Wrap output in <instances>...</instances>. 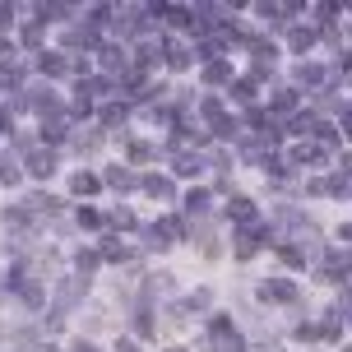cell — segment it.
<instances>
[{"instance_id":"49","label":"cell","mask_w":352,"mask_h":352,"mask_svg":"<svg viewBox=\"0 0 352 352\" xmlns=\"http://www.w3.org/2000/svg\"><path fill=\"white\" fill-rule=\"evenodd\" d=\"M343 135L352 140V111H343Z\"/></svg>"},{"instance_id":"23","label":"cell","mask_w":352,"mask_h":352,"mask_svg":"<svg viewBox=\"0 0 352 352\" xmlns=\"http://www.w3.org/2000/svg\"><path fill=\"white\" fill-rule=\"evenodd\" d=\"M297 79H301V84H311V88H316V84H324L329 74H324V65H320V60H316V65L306 60V65H297Z\"/></svg>"},{"instance_id":"33","label":"cell","mask_w":352,"mask_h":352,"mask_svg":"<svg viewBox=\"0 0 352 352\" xmlns=\"http://www.w3.org/2000/svg\"><path fill=\"white\" fill-rule=\"evenodd\" d=\"M255 10H260L264 19H278V23H283V19H287V14H297L301 5H255Z\"/></svg>"},{"instance_id":"47","label":"cell","mask_w":352,"mask_h":352,"mask_svg":"<svg viewBox=\"0 0 352 352\" xmlns=\"http://www.w3.org/2000/svg\"><path fill=\"white\" fill-rule=\"evenodd\" d=\"M88 269H98V250H79V274H88Z\"/></svg>"},{"instance_id":"51","label":"cell","mask_w":352,"mask_h":352,"mask_svg":"<svg viewBox=\"0 0 352 352\" xmlns=\"http://www.w3.org/2000/svg\"><path fill=\"white\" fill-rule=\"evenodd\" d=\"M10 14H14V10H10V5H0V28L10 23Z\"/></svg>"},{"instance_id":"11","label":"cell","mask_w":352,"mask_h":352,"mask_svg":"<svg viewBox=\"0 0 352 352\" xmlns=\"http://www.w3.org/2000/svg\"><path fill=\"white\" fill-rule=\"evenodd\" d=\"M19 301H23V306H28V311H42V306H47V287H42V283H19Z\"/></svg>"},{"instance_id":"20","label":"cell","mask_w":352,"mask_h":352,"mask_svg":"<svg viewBox=\"0 0 352 352\" xmlns=\"http://www.w3.org/2000/svg\"><path fill=\"white\" fill-rule=\"evenodd\" d=\"M204 84H232V65H228V60H218V56H213L209 65H204Z\"/></svg>"},{"instance_id":"24","label":"cell","mask_w":352,"mask_h":352,"mask_svg":"<svg viewBox=\"0 0 352 352\" xmlns=\"http://www.w3.org/2000/svg\"><path fill=\"white\" fill-rule=\"evenodd\" d=\"M278 260L287 264V269H301V264L311 260V255H306V250H297V246H292V241H283V246H278Z\"/></svg>"},{"instance_id":"45","label":"cell","mask_w":352,"mask_h":352,"mask_svg":"<svg viewBox=\"0 0 352 352\" xmlns=\"http://www.w3.org/2000/svg\"><path fill=\"white\" fill-rule=\"evenodd\" d=\"M199 162H209V167H218V172H223V167H228V153H223V148H209Z\"/></svg>"},{"instance_id":"18","label":"cell","mask_w":352,"mask_h":352,"mask_svg":"<svg viewBox=\"0 0 352 352\" xmlns=\"http://www.w3.org/2000/svg\"><path fill=\"white\" fill-rule=\"evenodd\" d=\"M98 260L125 264V260H135V246H125V241H102V250H98Z\"/></svg>"},{"instance_id":"3","label":"cell","mask_w":352,"mask_h":352,"mask_svg":"<svg viewBox=\"0 0 352 352\" xmlns=\"http://www.w3.org/2000/svg\"><path fill=\"white\" fill-rule=\"evenodd\" d=\"M260 301H278V306H287V301H297V283H287V278H264L260 283Z\"/></svg>"},{"instance_id":"22","label":"cell","mask_w":352,"mask_h":352,"mask_svg":"<svg viewBox=\"0 0 352 352\" xmlns=\"http://www.w3.org/2000/svg\"><path fill=\"white\" fill-rule=\"evenodd\" d=\"M65 135H70V130H65V121H60V116H52V121L42 125V140H47V148H56V144H65Z\"/></svg>"},{"instance_id":"40","label":"cell","mask_w":352,"mask_h":352,"mask_svg":"<svg viewBox=\"0 0 352 352\" xmlns=\"http://www.w3.org/2000/svg\"><path fill=\"white\" fill-rule=\"evenodd\" d=\"M144 241H148V250H162L167 241H172V236H167V232H162V223H158V228H148V232H144Z\"/></svg>"},{"instance_id":"6","label":"cell","mask_w":352,"mask_h":352,"mask_svg":"<svg viewBox=\"0 0 352 352\" xmlns=\"http://www.w3.org/2000/svg\"><path fill=\"white\" fill-rule=\"evenodd\" d=\"M162 60H167L172 70H186L195 56H190V47H186V42H176V37H162Z\"/></svg>"},{"instance_id":"27","label":"cell","mask_w":352,"mask_h":352,"mask_svg":"<svg viewBox=\"0 0 352 352\" xmlns=\"http://www.w3.org/2000/svg\"><path fill=\"white\" fill-rule=\"evenodd\" d=\"M172 167H176L181 176H199V167H204V162L195 158V153H176V158H172Z\"/></svg>"},{"instance_id":"1","label":"cell","mask_w":352,"mask_h":352,"mask_svg":"<svg viewBox=\"0 0 352 352\" xmlns=\"http://www.w3.org/2000/svg\"><path fill=\"white\" fill-rule=\"evenodd\" d=\"M23 172L37 176V181H47V176L56 172V148H47V144H33V148L23 153Z\"/></svg>"},{"instance_id":"26","label":"cell","mask_w":352,"mask_h":352,"mask_svg":"<svg viewBox=\"0 0 352 352\" xmlns=\"http://www.w3.org/2000/svg\"><path fill=\"white\" fill-rule=\"evenodd\" d=\"M153 14H162V19H167V23H172V28H181V23L190 19V10H186V5H158Z\"/></svg>"},{"instance_id":"54","label":"cell","mask_w":352,"mask_h":352,"mask_svg":"<svg viewBox=\"0 0 352 352\" xmlns=\"http://www.w3.org/2000/svg\"><path fill=\"white\" fill-rule=\"evenodd\" d=\"M343 176H352V153H348V158H343Z\"/></svg>"},{"instance_id":"31","label":"cell","mask_w":352,"mask_h":352,"mask_svg":"<svg viewBox=\"0 0 352 352\" xmlns=\"http://www.w3.org/2000/svg\"><path fill=\"white\" fill-rule=\"evenodd\" d=\"M232 218H236V223H255V204L236 195V199H232Z\"/></svg>"},{"instance_id":"48","label":"cell","mask_w":352,"mask_h":352,"mask_svg":"<svg viewBox=\"0 0 352 352\" xmlns=\"http://www.w3.org/2000/svg\"><path fill=\"white\" fill-rule=\"evenodd\" d=\"M102 121H107V125H121V121H125V107H121V102H116V107H107V111H102Z\"/></svg>"},{"instance_id":"2","label":"cell","mask_w":352,"mask_h":352,"mask_svg":"<svg viewBox=\"0 0 352 352\" xmlns=\"http://www.w3.org/2000/svg\"><path fill=\"white\" fill-rule=\"evenodd\" d=\"M23 107L42 111L47 121H52V116H60V98H56V93H52L47 84H33V88H28V93H23Z\"/></svg>"},{"instance_id":"50","label":"cell","mask_w":352,"mask_h":352,"mask_svg":"<svg viewBox=\"0 0 352 352\" xmlns=\"http://www.w3.org/2000/svg\"><path fill=\"white\" fill-rule=\"evenodd\" d=\"M116 352H140V348H135L130 338H121V343H116Z\"/></svg>"},{"instance_id":"42","label":"cell","mask_w":352,"mask_h":352,"mask_svg":"<svg viewBox=\"0 0 352 352\" xmlns=\"http://www.w3.org/2000/svg\"><path fill=\"white\" fill-rule=\"evenodd\" d=\"M19 42H23V47H42V23H28V28L19 33Z\"/></svg>"},{"instance_id":"34","label":"cell","mask_w":352,"mask_h":352,"mask_svg":"<svg viewBox=\"0 0 352 352\" xmlns=\"http://www.w3.org/2000/svg\"><path fill=\"white\" fill-rule=\"evenodd\" d=\"M232 98H236V102L246 107L250 98H255V84H250V79H232Z\"/></svg>"},{"instance_id":"28","label":"cell","mask_w":352,"mask_h":352,"mask_svg":"<svg viewBox=\"0 0 352 352\" xmlns=\"http://www.w3.org/2000/svg\"><path fill=\"white\" fill-rule=\"evenodd\" d=\"M213 125V135H218V140H236V130H241V125L232 121L228 111H223V116H218V121H209Z\"/></svg>"},{"instance_id":"53","label":"cell","mask_w":352,"mask_h":352,"mask_svg":"<svg viewBox=\"0 0 352 352\" xmlns=\"http://www.w3.org/2000/svg\"><path fill=\"white\" fill-rule=\"evenodd\" d=\"M74 352H98V348H93V343H74Z\"/></svg>"},{"instance_id":"25","label":"cell","mask_w":352,"mask_h":352,"mask_svg":"<svg viewBox=\"0 0 352 352\" xmlns=\"http://www.w3.org/2000/svg\"><path fill=\"white\" fill-rule=\"evenodd\" d=\"M209 301H213V292H209V287H199V292H195L186 306H176L172 316H186V311H209Z\"/></svg>"},{"instance_id":"30","label":"cell","mask_w":352,"mask_h":352,"mask_svg":"<svg viewBox=\"0 0 352 352\" xmlns=\"http://www.w3.org/2000/svg\"><path fill=\"white\" fill-rule=\"evenodd\" d=\"M292 107H297V88H278L274 93V116L278 111H292Z\"/></svg>"},{"instance_id":"35","label":"cell","mask_w":352,"mask_h":352,"mask_svg":"<svg viewBox=\"0 0 352 352\" xmlns=\"http://www.w3.org/2000/svg\"><path fill=\"white\" fill-rule=\"evenodd\" d=\"M98 144H102V135H98V130H79V140H74V148H79V153H93Z\"/></svg>"},{"instance_id":"16","label":"cell","mask_w":352,"mask_h":352,"mask_svg":"<svg viewBox=\"0 0 352 352\" xmlns=\"http://www.w3.org/2000/svg\"><path fill=\"white\" fill-rule=\"evenodd\" d=\"M98 65H102L107 74L125 70V52H121V47H111V42H107V47H98Z\"/></svg>"},{"instance_id":"14","label":"cell","mask_w":352,"mask_h":352,"mask_svg":"<svg viewBox=\"0 0 352 352\" xmlns=\"http://www.w3.org/2000/svg\"><path fill=\"white\" fill-rule=\"evenodd\" d=\"M287 47H292V52H311V47H316V28H311V23L287 28Z\"/></svg>"},{"instance_id":"7","label":"cell","mask_w":352,"mask_h":352,"mask_svg":"<svg viewBox=\"0 0 352 352\" xmlns=\"http://www.w3.org/2000/svg\"><path fill=\"white\" fill-rule=\"evenodd\" d=\"M37 70L47 74V79H60V74H70V60L60 52H37Z\"/></svg>"},{"instance_id":"56","label":"cell","mask_w":352,"mask_h":352,"mask_svg":"<svg viewBox=\"0 0 352 352\" xmlns=\"http://www.w3.org/2000/svg\"><path fill=\"white\" fill-rule=\"evenodd\" d=\"M167 352H186V348H167Z\"/></svg>"},{"instance_id":"10","label":"cell","mask_w":352,"mask_h":352,"mask_svg":"<svg viewBox=\"0 0 352 352\" xmlns=\"http://www.w3.org/2000/svg\"><path fill=\"white\" fill-rule=\"evenodd\" d=\"M264 241V228H246V232H236V260H250L255 250H260Z\"/></svg>"},{"instance_id":"8","label":"cell","mask_w":352,"mask_h":352,"mask_svg":"<svg viewBox=\"0 0 352 352\" xmlns=\"http://www.w3.org/2000/svg\"><path fill=\"white\" fill-rule=\"evenodd\" d=\"M329 158V148H320V144H297V148H292V162H297V167H320V162Z\"/></svg>"},{"instance_id":"46","label":"cell","mask_w":352,"mask_h":352,"mask_svg":"<svg viewBox=\"0 0 352 352\" xmlns=\"http://www.w3.org/2000/svg\"><path fill=\"white\" fill-rule=\"evenodd\" d=\"M324 190H329V195H348V176H329Z\"/></svg>"},{"instance_id":"17","label":"cell","mask_w":352,"mask_h":352,"mask_svg":"<svg viewBox=\"0 0 352 352\" xmlns=\"http://www.w3.org/2000/svg\"><path fill=\"white\" fill-rule=\"evenodd\" d=\"M98 186H102V176H93V172H74V176H70V190L79 195V199L98 195Z\"/></svg>"},{"instance_id":"12","label":"cell","mask_w":352,"mask_h":352,"mask_svg":"<svg viewBox=\"0 0 352 352\" xmlns=\"http://www.w3.org/2000/svg\"><path fill=\"white\" fill-rule=\"evenodd\" d=\"M102 186H111V190H135V186H140V176L135 172H125V167H107V176H102Z\"/></svg>"},{"instance_id":"9","label":"cell","mask_w":352,"mask_h":352,"mask_svg":"<svg viewBox=\"0 0 352 352\" xmlns=\"http://www.w3.org/2000/svg\"><path fill=\"white\" fill-rule=\"evenodd\" d=\"M144 5H130V10H116V33H140L144 28Z\"/></svg>"},{"instance_id":"44","label":"cell","mask_w":352,"mask_h":352,"mask_svg":"<svg viewBox=\"0 0 352 352\" xmlns=\"http://www.w3.org/2000/svg\"><path fill=\"white\" fill-rule=\"evenodd\" d=\"M199 111H204V121H218V116H223V107H218V98H204V102H199Z\"/></svg>"},{"instance_id":"55","label":"cell","mask_w":352,"mask_h":352,"mask_svg":"<svg viewBox=\"0 0 352 352\" xmlns=\"http://www.w3.org/2000/svg\"><path fill=\"white\" fill-rule=\"evenodd\" d=\"M343 241H352V223H348V228H343Z\"/></svg>"},{"instance_id":"38","label":"cell","mask_w":352,"mask_h":352,"mask_svg":"<svg viewBox=\"0 0 352 352\" xmlns=\"http://www.w3.org/2000/svg\"><path fill=\"white\" fill-rule=\"evenodd\" d=\"M19 181V162L14 158H0V186H14Z\"/></svg>"},{"instance_id":"4","label":"cell","mask_w":352,"mask_h":352,"mask_svg":"<svg viewBox=\"0 0 352 352\" xmlns=\"http://www.w3.org/2000/svg\"><path fill=\"white\" fill-rule=\"evenodd\" d=\"M320 269H324V278H348L352 274V250H329L324 260H320Z\"/></svg>"},{"instance_id":"5","label":"cell","mask_w":352,"mask_h":352,"mask_svg":"<svg viewBox=\"0 0 352 352\" xmlns=\"http://www.w3.org/2000/svg\"><path fill=\"white\" fill-rule=\"evenodd\" d=\"M172 274H153V278H144V292H140V306H148V301L158 297H172Z\"/></svg>"},{"instance_id":"37","label":"cell","mask_w":352,"mask_h":352,"mask_svg":"<svg viewBox=\"0 0 352 352\" xmlns=\"http://www.w3.org/2000/svg\"><path fill=\"white\" fill-rule=\"evenodd\" d=\"M135 329H140L144 338L153 334V311H148V306H140V311H135Z\"/></svg>"},{"instance_id":"43","label":"cell","mask_w":352,"mask_h":352,"mask_svg":"<svg viewBox=\"0 0 352 352\" xmlns=\"http://www.w3.org/2000/svg\"><path fill=\"white\" fill-rule=\"evenodd\" d=\"M79 228H102V213L98 209H79Z\"/></svg>"},{"instance_id":"39","label":"cell","mask_w":352,"mask_h":352,"mask_svg":"<svg viewBox=\"0 0 352 352\" xmlns=\"http://www.w3.org/2000/svg\"><path fill=\"white\" fill-rule=\"evenodd\" d=\"M186 209L204 213V209H209V190H190V195H186Z\"/></svg>"},{"instance_id":"21","label":"cell","mask_w":352,"mask_h":352,"mask_svg":"<svg viewBox=\"0 0 352 352\" xmlns=\"http://www.w3.org/2000/svg\"><path fill=\"white\" fill-rule=\"evenodd\" d=\"M306 135H316L311 144H320V148H334V144H338V135H334V125H329V121H311Z\"/></svg>"},{"instance_id":"41","label":"cell","mask_w":352,"mask_h":352,"mask_svg":"<svg viewBox=\"0 0 352 352\" xmlns=\"http://www.w3.org/2000/svg\"><path fill=\"white\" fill-rule=\"evenodd\" d=\"M65 42H70V47H93V28H70Z\"/></svg>"},{"instance_id":"15","label":"cell","mask_w":352,"mask_h":352,"mask_svg":"<svg viewBox=\"0 0 352 352\" xmlns=\"http://www.w3.org/2000/svg\"><path fill=\"white\" fill-rule=\"evenodd\" d=\"M140 186L153 195V199H167V204L176 199V190H172V181H167V176H140Z\"/></svg>"},{"instance_id":"13","label":"cell","mask_w":352,"mask_h":352,"mask_svg":"<svg viewBox=\"0 0 352 352\" xmlns=\"http://www.w3.org/2000/svg\"><path fill=\"white\" fill-rule=\"evenodd\" d=\"M84 292H88V278H84V274L65 278V283H60V306H74V301H84Z\"/></svg>"},{"instance_id":"36","label":"cell","mask_w":352,"mask_h":352,"mask_svg":"<svg viewBox=\"0 0 352 352\" xmlns=\"http://www.w3.org/2000/svg\"><path fill=\"white\" fill-rule=\"evenodd\" d=\"M102 223H111V228H135V213H130V209H116V213H107V218H102Z\"/></svg>"},{"instance_id":"19","label":"cell","mask_w":352,"mask_h":352,"mask_svg":"<svg viewBox=\"0 0 352 352\" xmlns=\"http://www.w3.org/2000/svg\"><path fill=\"white\" fill-rule=\"evenodd\" d=\"M107 88H111L107 79H79V102H88V107H93L98 98H107Z\"/></svg>"},{"instance_id":"32","label":"cell","mask_w":352,"mask_h":352,"mask_svg":"<svg viewBox=\"0 0 352 352\" xmlns=\"http://www.w3.org/2000/svg\"><path fill=\"white\" fill-rule=\"evenodd\" d=\"M5 223H10V228H28V223H33V213L23 209V204H10V209H5Z\"/></svg>"},{"instance_id":"52","label":"cell","mask_w":352,"mask_h":352,"mask_svg":"<svg viewBox=\"0 0 352 352\" xmlns=\"http://www.w3.org/2000/svg\"><path fill=\"white\" fill-rule=\"evenodd\" d=\"M5 130H10V111H0V135H5Z\"/></svg>"},{"instance_id":"29","label":"cell","mask_w":352,"mask_h":352,"mask_svg":"<svg viewBox=\"0 0 352 352\" xmlns=\"http://www.w3.org/2000/svg\"><path fill=\"white\" fill-rule=\"evenodd\" d=\"M125 158H130V162H148V158H153V148H148L144 140H125Z\"/></svg>"}]
</instances>
